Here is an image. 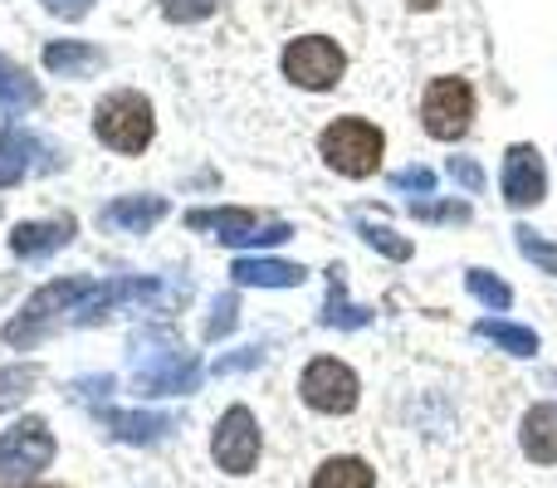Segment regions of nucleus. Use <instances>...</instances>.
Here are the masks:
<instances>
[{"instance_id":"bb28decb","label":"nucleus","mask_w":557,"mask_h":488,"mask_svg":"<svg viewBox=\"0 0 557 488\" xmlns=\"http://www.w3.org/2000/svg\"><path fill=\"white\" fill-rule=\"evenodd\" d=\"M235 323H240V303H235V293H221L211 303V317H206V342H221V337H231Z\"/></svg>"},{"instance_id":"1a4fd4ad","label":"nucleus","mask_w":557,"mask_h":488,"mask_svg":"<svg viewBox=\"0 0 557 488\" xmlns=\"http://www.w3.org/2000/svg\"><path fill=\"white\" fill-rule=\"evenodd\" d=\"M49 464H54V430L39 415H25L0 435V474L5 479H29Z\"/></svg>"},{"instance_id":"2eb2a0df","label":"nucleus","mask_w":557,"mask_h":488,"mask_svg":"<svg viewBox=\"0 0 557 488\" xmlns=\"http://www.w3.org/2000/svg\"><path fill=\"white\" fill-rule=\"evenodd\" d=\"M231 278L240 288H298L304 284V264H288V259H260V254H245L231 264Z\"/></svg>"},{"instance_id":"5701e85b","label":"nucleus","mask_w":557,"mask_h":488,"mask_svg":"<svg viewBox=\"0 0 557 488\" xmlns=\"http://www.w3.org/2000/svg\"><path fill=\"white\" fill-rule=\"evenodd\" d=\"M513 245H519V254L529 259L533 268L557 278V240H548V235L533 230V225H513Z\"/></svg>"},{"instance_id":"72a5a7b5","label":"nucleus","mask_w":557,"mask_h":488,"mask_svg":"<svg viewBox=\"0 0 557 488\" xmlns=\"http://www.w3.org/2000/svg\"><path fill=\"white\" fill-rule=\"evenodd\" d=\"M113 386H117L113 376H84V381L74 386V396H78V401H94V396H108Z\"/></svg>"},{"instance_id":"f257e3e1","label":"nucleus","mask_w":557,"mask_h":488,"mask_svg":"<svg viewBox=\"0 0 557 488\" xmlns=\"http://www.w3.org/2000/svg\"><path fill=\"white\" fill-rule=\"evenodd\" d=\"M133 381L143 396H186L201 386V362L166 333L133 337Z\"/></svg>"},{"instance_id":"393cba45","label":"nucleus","mask_w":557,"mask_h":488,"mask_svg":"<svg viewBox=\"0 0 557 488\" xmlns=\"http://www.w3.org/2000/svg\"><path fill=\"white\" fill-rule=\"evenodd\" d=\"M39 381V366L20 362V366H0V411H15Z\"/></svg>"},{"instance_id":"423d86ee","label":"nucleus","mask_w":557,"mask_h":488,"mask_svg":"<svg viewBox=\"0 0 557 488\" xmlns=\"http://www.w3.org/2000/svg\"><path fill=\"white\" fill-rule=\"evenodd\" d=\"M343 68H347V54L327 35H304V39H288L284 45V78H294L308 93L333 88L337 78H343Z\"/></svg>"},{"instance_id":"a878e982","label":"nucleus","mask_w":557,"mask_h":488,"mask_svg":"<svg viewBox=\"0 0 557 488\" xmlns=\"http://www.w3.org/2000/svg\"><path fill=\"white\" fill-rule=\"evenodd\" d=\"M357 235H362V240L372 245L376 254L396 259V264H406V259H411V240H406V235H396L392 225H376V221H357Z\"/></svg>"},{"instance_id":"a211bd4d","label":"nucleus","mask_w":557,"mask_h":488,"mask_svg":"<svg viewBox=\"0 0 557 488\" xmlns=\"http://www.w3.org/2000/svg\"><path fill=\"white\" fill-rule=\"evenodd\" d=\"M372 317H376V308H362V303L347 298L343 268H327V303H323V313H318V323L337 327V333H357V327H367Z\"/></svg>"},{"instance_id":"f8f14e48","label":"nucleus","mask_w":557,"mask_h":488,"mask_svg":"<svg viewBox=\"0 0 557 488\" xmlns=\"http://www.w3.org/2000/svg\"><path fill=\"white\" fill-rule=\"evenodd\" d=\"M78 235V221L74 215H49V221H25L10 230V254L25 259V264H35V259H49L59 254L69 240Z\"/></svg>"},{"instance_id":"20e7f679","label":"nucleus","mask_w":557,"mask_h":488,"mask_svg":"<svg viewBox=\"0 0 557 488\" xmlns=\"http://www.w3.org/2000/svg\"><path fill=\"white\" fill-rule=\"evenodd\" d=\"M94 133H98V142L113 147V152L137 157L157 133L152 103H147L143 93H133V88H117V93H108L103 103L94 108Z\"/></svg>"},{"instance_id":"4468645a","label":"nucleus","mask_w":557,"mask_h":488,"mask_svg":"<svg viewBox=\"0 0 557 488\" xmlns=\"http://www.w3.org/2000/svg\"><path fill=\"white\" fill-rule=\"evenodd\" d=\"M166 196H117V201H108L103 211H98V225H108V230H123V235H147L152 225L166 221Z\"/></svg>"},{"instance_id":"7c9ffc66","label":"nucleus","mask_w":557,"mask_h":488,"mask_svg":"<svg viewBox=\"0 0 557 488\" xmlns=\"http://www.w3.org/2000/svg\"><path fill=\"white\" fill-rule=\"evenodd\" d=\"M392 191L431 196V191H435V172H431V166H406V172H396V176H392Z\"/></svg>"},{"instance_id":"dca6fc26","label":"nucleus","mask_w":557,"mask_h":488,"mask_svg":"<svg viewBox=\"0 0 557 488\" xmlns=\"http://www.w3.org/2000/svg\"><path fill=\"white\" fill-rule=\"evenodd\" d=\"M519 445L533 464H557V401L529 405V415L519 425Z\"/></svg>"},{"instance_id":"4be33fe9","label":"nucleus","mask_w":557,"mask_h":488,"mask_svg":"<svg viewBox=\"0 0 557 488\" xmlns=\"http://www.w3.org/2000/svg\"><path fill=\"white\" fill-rule=\"evenodd\" d=\"M376 484V470L357 454H337V460L318 464L313 474V488H372Z\"/></svg>"},{"instance_id":"473e14b6","label":"nucleus","mask_w":557,"mask_h":488,"mask_svg":"<svg viewBox=\"0 0 557 488\" xmlns=\"http://www.w3.org/2000/svg\"><path fill=\"white\" fill-rule=\"evenodd\" d=\"M39 5H45L49 15H59V20H84L88 10H94V0H39Z\"/></svg>"},{"instance_id":"cd10ccee","label":"nucleus","mask_w":557,"mask_h":488,"mask_svg":"<svg viewBox=\"0 0 557 488\" xmlns=\"http://www.w3.org/2000/svg\"><path fill=\"white\" fill-rule=\"evenodd\" d=\"M215 5H221V0H162V15L172 20V25H196V20H206Z\"/></svg>"},{"instance_id":"aec40b11","label":"nucleus","mask_w":557,"mask_h":488,"mask_svg":"<svg viewBox=\"0 0 557 488\" xmlns=\"http://www.w3.org/2000/svg\"><path fill=\"white\" fill-rule=\"evenodd\" d=\"M474 337L494 342L499 352H509V356H533L539 352V333L523 327V323H509V317H480V323H474Z\"/></svg>"},{"instance_id":"9b49d317","label":"nucleus","mask_w":557,"mask_h":488,"mask_svg":"<svg viewBox=\"0 0 557 488\" xmlns=\"http://www.w3.org/2000/svg\"><path fill=\"white\" fill-rule=\"evenodd\" d=\"M59 166H64V152L45 147L35 133H25V127H5L0 133V191L25 182L29 172H59Z\"/></svg>"},{"instance_id":"412c9836","label":"nucleus","mask_w":557,"mask_h":488,"mask_svg":"<svg viewBox=\"0 0 557 488\" xmlns=\"http://www.w3.org/2000/svg\"><path fill=\"white\" fill-rule=\"evenodd\" d=\"M39 84L25 74V68L15 64L10 54H0V108H10V113H29V108H39Z\"/></svg>"},{"instance_id":"7ed1b4c3","label":"nucleus","mask_w":557,"mask_h":488,"mask_svg":"<svg viewBox=\"0 0 557 488\" xmlns=\"http://www.w3.org/2000/svg\"><path fill=\"white\" fill-rule=\"evenodd\" d=\"M382 127H372L367 117H337V123L323 127V137H318V152H323V162L333 166L337 176H347V182H367V176L382 166Z\"/></svg>"},{"instance_id":"6e6552de","label":"nucleus","mask_w":557,"mask_h":488,"mask_svg":"<svg viewBox=\"0 0 557 488\" xmlns=\"http://www.w3.org/2000/svg\"><path fill=\"white\" fill-rule=\"evenodd\" d=\"M260 421L250 415V405H231V411L215 421V435H211V460L215 470L225 474H250L260 464Z\"/></svg>"},{"instance_id":"f704fd0d","label":"nucleus","mask_w":557,"mask_h":488,"mask_svg":"<svg viewBox=\"0 0 557 488\" xmlns=\"http://www.w3.org/2000/svg\"><path fill=\"white\" fill-rule=\"evenodd\" d=\"M406 5H416V10H431V5H441V0H406Z\"/></svg>"},{"instance_id":"c85d7f7f","label":"nucleus","mask_w":557,"mask_h":488,"mask_svg":"<svg viewBox=\"0 0 557 488\" xmlns=\"http://www.w3.org/2000/svg\"><path fill=\"white\" fill-rule=\"evenodd\" d=\"M411 215H416V221H445V225H455V221H470V205H465V201H445V205L411 201Z\"/></svg>"},{"instance_id":"39448f33","label":"nucleus","mask_w":557,"mask_h":488,"mask_svg":"<svg viewBox=\"0 0 557 488\" xmlns=\"http://www.w3.org/2000/svg\"><path fill=\"white\" fill-rule=\"evenodd\" d=\"M298 396H304V405L318 415H347L357 405V396H362V386H357V372L347 362H337V356H313V362L304 366V376H298Z\"/></svg>"},{"instance_id":"0eeeda50","label":"nucleus","mask_w":557,"mask_h":488,"mask_svg":"<svg viewBox=\"0 0 557 488\" xmlns=\"http://www.w3.org/2000/svg\"><path fill=\"white\" fill-rule=\"evenodd\" d=\"M421 123L435 142H455L474 123V88L465 78H435L421 98Z\"/></svg>"},{"instance_id":"6ab92c4d","label":"nucleus","mask_w":557,"mask_h":488,"mask_svg":"<svg viewBox=\"0 0 557 488\" xmlns=\"http://www.w3.org/2000/svg\"><path fill=\"white\" fill-rule=\"evenodd\" d=\"M45 68L64 78H88L103 68V49L88 39H54V45H45Z\"/></svg>"},{"instance_id":"2f4dec72","label":"nucleus","mask_w":557,"mask_h":488,"mask_svg":"<svg viewBox=\"0 0 557 488\" xmlns=\"http://www.w3.org/2000/svg\"><path fill=\"white\" fill-rule=\"evenodd\" d=\"M260 362H264V347H240V352H231V356H215L211 372L231 376V372H250V366H260Z\"/></svg>"},{"instance_id":"b1692460","label":"nucleus","mask_w":557,"mask_h":488,"mask_svg":"<svg viewBox=\"0 0 557 488\" xmlns=\"http://www.w3.org/2000/svg\"><path fill=\"white\" fill-rule=\"evenodd\" d=\"M465 288H470V293L480 298L490 313H504V308L513 303V288L504 284L499 274H490V268H470V274H465Z\"/></svg>"},{"instance_id":"c756f323","label":"nucleus","mask_w":557,"mask_h":488,"mask_svg":"<svg viewBox=\"0 0 557 488\" xmlns=\"http://www.w3.org/2000/svg\"><path fill=\"white\" fill-rule=\"evenodd\" d=\"M445 172H450V182H460L470 196L484 191V166L474 162V157H450V166H445Z\"/></svg>"},{"instance_id":"9d476101","label":"nucleus","mask_w":557,"mask_h":488,"mask_svg":"<svg viewBox=\"0 0 557 488\" xmlns=\"http://www.w3.org/2000/svg\"><path fill=\"white\" fill-rule=\"evenodd\" d=\"M504 201L513 205V211H529V205H539L543 196H548V166H543V152L529 142H513L509 152H504Z\"/></svg>"},{"instance_id":"ddd939ff","label":"nucleus","mask_w":557,"mask_h":488,"mask_svg":"<svg viewBox=\"0 0 557 488\" xmlns=\"http://www.w3.org/2000/svg\"><path fill=\"white\" fill-rule=\"evenodd\" d=\"M98 425L123 445H157L176 430V415L172 411H103L98 405Z\"/></svg>"},{"instance_id":"f03ea898","label":"nucleus","mask_w":557,"mask_h":488,"mask_svg":"<svg viewBox=\"0 0 557 488\" xmlns=\"http://www.w3.org/2000/svg\"><path fill=\"white\" fill-rule=\"evenodd\" d=\"M94 288H98V278H88V274H69V278H54V284L35 288L29 303L20 308V317L5 323V342L10 347H35L54 323H64V317L74 323V313L88 303Z\"/></svg>"},{"instance_id":"f3484780","label":"nucleus","mask_w":557,"mask_h":488,"mask_svg":"<svg viewBox=\"0 0 557 488\" xmlns=\"http://www.w3.org/2000/svg\"><path fill=\"white\" fill-rule=\"evenodd\" d=\"M186 225L191 230H215L221 245H250L260 235V221L240 205H221V211H186Z\"/></svg>"}]
</instances>
